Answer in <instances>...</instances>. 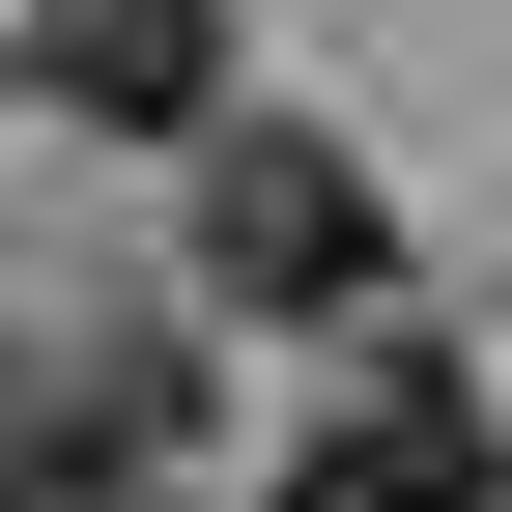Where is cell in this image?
<instances>
[{
	"instance_id": "6da1fadb",
	"label": "cell",
	"mask_w": 512,
	"mask_h": 512,
	"mask_svg": "<svg viewBox=\"0 0 512 512\" xmlns=\"http://www.w3.org/2000/svg\"><path fill=\"white\" fill-rule=\"evenodd\" d=\"M200 285L256 342H370L399 313V200H370V143H313V114H200Z\"/></svg>"
},
{
	"instance_id": "7a4b0ae2",
	"label": "cell",
	"mask_w": 512,
	"mask_h": 512,
	"mask_svg": "<svg viewBox=\"0 0 512 512\" xmlns=\"http://www.w3.org/2000/svg\"><path fill=\"white\" fill-rule=\"evenodd\" d=\"M171 427H200V342L171 313H0V512L171 484Z\"/></svg>"
},
{
	"instance_id": "3957f363",
	"label": "cell",
	"mask_w": 512,
	"mask_h": 512,
	"mask_svg": "<svg viewBox=\"0 0 512 512\" xmlns=\"http://www.w3.org/2000/svg\"><path fill=\"white\" fill-rule=\"evenodd\" d=\"M256 512H512V427H484L427 342H370L342 399L285 427V484H256Z\"/></svg>"
},
{
	"instance_id": "277c9868",
	"label": "cell",
	"mask_w": 512,
	"mask_h": 512,
	"mask_svg": "<svg viewBox=\"0 0 512 512\" xmlns=\"http://www.w3.org/2000/svg\"><path fill=\"white\" fill-rule=\"evenodd\" d=\"M29 86L114 114V143H200L228 114V0H29Z\"/></svg>"
},
{
	"instance_id": "5b68a950",
	"label": "cell",
	"mask_w": 512,
	"mask_h": 512,
	"mask_svg": "<svg viewBox=\"0 0 512 512\" xmlns=\"http://www.w3.org/2000/svg\"><path fill=\"white\" fill-rule=\"evenodd\" d=\"M114 512H171V484H114Z\"/></svg>"
}]
</instances>
